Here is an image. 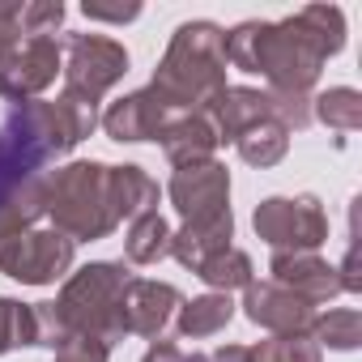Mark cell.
Instances as JSON below:
<instances>
[{"label": "cell", "mask_w": 362, "mask_h": 362, "mask_svg": "<svg viewBox=\"0 0 362 362\" xmlns=\"http://www.w3.org/2000/svg\"><path fill=\"white\" fill-rule=\"evenodd\" d=\"M9 239H13V235H9V230H5V226H0V247H5V243H9Z\"/></svg>", "instance_id": "obj_32"}, {"label": "cell", "mask_w": 362, "mask_h": 362, "mask_svg": "<svg viewBox=\"0 0 362 362\" xmlns=\"http://www.w3.org/2000/svg\"><path fill=\"white\" fill-rule=\"evenodd\" d=\"M311 341L324 349H358L362 345V315L354 307H328V311H315V324H311Z\"/></svg>", "instance_id": "obj_22"}, {"label": "cell", "mask_w": 362, "mask_h": 362, "mask_svg": "<svg viewBox=\"0 0 362 362\" xmlns=\"http://www.w3.org/2000/svg\"><path fill=\"white\" fill-rule=\"evenodd\" d=\"M43 218L73 243L107 239L119 218L111 201V166L107 162H69L43 179Z\"/></svg>", "instance_id": "obj_4"}, {"label": "cell", "mask_w": 362, "mask_h": 362, "mask_svg": "<svg viewBox=\"0 0 362 362\" xmlns=\"http://www.w3.org/2000/svg\"><path fill=\"white\" fill-rule=\"evenodd\" d=\"M188 362H209V358L205 354H188Z\"/></svg>", "instance_id": "obj_33"}, {"label": "cell", "mask_w": 362, "mask_h": 362, "mask_svg": "<svg viewBox=\"0 0 362 362\" xmlns=\"http://www.w3.org/2000/svg\"><path fill=\"white\" fill-rule=\"evenodd\" d=\"M170 235L175 230H170V222L158 209L132 218L128 235H124V260L128 264H158L162 256H170Z\"/></svg>", "instance_id": "obj_19"}, {"label": "cell", "mask_w": 362, "mask_h": 362, "mask_svg": "<svg viewBox=\"0 0 362 362\" xmlns=\"http://www.w3.org/2000/svg\"><path fill=\"white\" fill-rule=\"evenodd\" d=\"M230 239H235V218H230V209H222V214H214V218H197V222H184V226H179V230L170 235V256L184 264V269L197 273L209 256L226 252Z\"/></svg>", "instance_id": "obj_16"}, {"label": "cell", "mask_w": 362, "mask_h": 362, "mask_svg": "<svg viewBox=\"0 0 362 362\" xmlns=\"http://www.w3.org/2000/svg\"><path fill=\"white\" fill-rule=\"evenodd\" d=\"M235 149H239V158L247 162V166H277L286 153H290V132L277 124V119H260V124H252L239 141H235Z\"/></svg>", "instance_id": "obj_20"}, {"label": "cell", "mask_w": 362, "mask_h": 362, "mask_svg": "<svg viewBox=\"0 0 362 362\" xmlns=\"http://www.w3.org/2000/svg\"><path fill=\"white\" fill-rule=\"evenodd\" d=\"M111 201H115V218L119 222H132L149 209H158V184L136 166H111Z\"/></svg>", "instance_id": "obj_17"}, {"label": "cell", "mask_w": 362, "mask_h": 362, "mask_svg": "<svg viewBox=\"0 0 362 362\" xmlns=\"http://www.w3.org/2000/svg\"><path fill=\"white\" fill-rule=\"evenodd\" d=\"M252 362H324V349L298 332V337H269L260 345H252Z\"/></svg>", "instance_id": "obj_25"}, {"label": "cell", "mask_w": 362, "mask_h": 362, "mask_svg": "<svg viewBox=\"0 0 362 362\" xmlns=\"http://www.w3.org/2000/svg\"><path fill=\"white\" fill-rule=\"evenodd\" d=\"M22 345H35V303L0 298V358Z\"/></svg>", "instance_id": "obj_24"}, {"label": "cell", "mask_w": 362, "mask_h": 362, "mask_svg": "<svg viewBox=\"0 0 362 362\" xmlns=\"http://www.w3.org/2000/svg\"><path fill=\"white\" fill-rule=\"evenodd\" d=\"M64 98L77 107L98 111V103L107 98V90L115 81H124L128 73V52L124 43L107 39V35H69L64 43Z\"/></svg>", "instance_id": "obj_5"}, {"label": "cell", "mask_w": 362, "mask_h": 362, "mask_svg": "<svg viewBox=\"0 0 362 362\" xmlns=\"http://www.w3.org/2000/svg\"><path fill=\"white\" fill-rule=\"evenodd\" d=\"M179 290L170 281L153 277H128L124 298H119V328L124 337H162L179 311Z\"/></svg>", "instance_id": "obj_11"}, {"label": "cell", "mask_w": 362, "mask_h": 362, "mask_svg": "<svg viewBox=\"0 0 362 362\" xmlns=\"http://www.w3.org/2000/svg\"><path fill=\"white\" fill-rule=\"evenodd\" d=\"M201 111L209 115V124H214L218 141H230V145H235L252 124L273 119L269 94H264V90H256V86H226V90H218Z\"/></svg>", "instance_id": "obj_13"}, {"label": "cell", "mask_w": 362, "mask_h": 362, "mask_svg": "<svg viewBox=\"0 0 362 362\" xmlns=\"http://www.w3.org/2000/svg\"><path fill=\"white\" fill-rule=\"evenodd\" d=\"M128 277L132 273L124 269V260H94L77 269L56 294V303H35V345L56 354L73 337H94L107 349L124 341L119 298H124Z\"/></svg>", "instance_id": "obj_2"}, {"label": "cell", "mask_w": 362, "mask_h": 362, "mask_svg": "<svg viewBox=\"0 0 362 362\" xmlns=\"http://www.w3.org/2000/svg\"><path fill=\"white\" fill-rule=\"evenodd\" d=\"M269 273L277 286H286L290 294H298L303 303L320 307V303H332L341 294V277H337V264L320 260L315 252H273L269 260Z\"/></svg>", "instance_id": "obj_12"}, {"label": "cell", "mask_w": 362, "mask_h": 362, "mask_svg": "<svg viewBox=\"0 0 362 362\" xmlns=\"http://www.w3.org/2000/svg\"><path fill=\"white\" fill-rule=\"evenodd\" d=\"M256 239H264L273 252H320L328 239V214L324 205L303 192V197H264L252 214Z\"/></svg>", "instance_id": "obj_6"}, {"label": "cell", "mask_w": 362, "mask_h": 362, "mask_svg": "<svg viewBox=\"0 0 362 362\" xmlns=\"http://www.w3.org/2000/svg\"><path fill=\"white\" fill-rule=\"evenodd\" d=\"M64 5L60 0H30V5H22V35L26 39H39V35H52L64 26Z\"/></svg>", "instance_id": "obj_26"}, {"label": "cell", "mask_w": 362, "mask_h": 362, "mask_svg": "<svg viewBox=\"0 0 362 362\" xmlns=\"http://www.w3.org/2000/svg\"><path fill=\"white\" fill-rule=\"evenodd\" d=\"M345 47V13L337 5H307L281 22H239L226 30V64L256 73L269 90L311 94L324 64Z\"/></svg>", "instance_id": "obj_1"}, {"label": "cell", "mask_w": 362, "mask_h": 362, "mask_svg": "<svg viewBox=\"0 0 362 362\" xmlns=\"http://www.w3.org/2000/svg\"><path fill=\"white\" fill-rule=\"evenodd\" d=\"M158 145L166 153V162L179 170V166H197V162H209L214 149L222 145L209 115L205 111H184V115H170L166 128L158 132Z\"/></svg>", "instance_id": "obj_15"}, {"label": "cell", "mask_w": 362, "mask_h": 362, "mask_svg": "<svg viewBox=\"0 0 362 362\" xmlns=\"http://www.w3.org/2000/svg\"><path fill=\"white\" fill-rule=\"evenodd\" d=\"M311 119H320L337 132H358L362 128V94L354 86H332L311 98Z\"/></svg>", "instance_id": "obj_21"}, {"label": "cell", "mask_w": 362, "mask_h": 362, "mask_svg": "<svg viewBox=\"0 0 362 362\" xmlns=\"http://www.w3.org/2000/svg\"><path fill=\"white\" fill-rule=\"evenodd\" d=\"M64 69V47L52 35L22 39L5 60H0V98L9 103H30L39 98Z\"/></svg>", "instance_id": "obj_8"}, {"label": "cell", "mask_w": 362, "mask_h": 362, "mask_svg": "<svg viewBox=\"0 0 362 362\" xmlns=\"http://www.w3.org/2000/svg\"><path fill=\"white\" fill-rule=\"evenodd\" d=\"M252 256L247 252H239V247H226V252H218V256H209L201 269H197V277L214 290V294H230V290H243L247 281H252Z\"/></svg>", "instance_id": "obj_23"}, {"label": "cell", "mask_w": 362, "mask_h": 362, "mask_svg": "<svg viewBox=\"0 0 362 362\" xmlns=\"http://www.w3.org/2000/svg\"><path fill=\"white\" fill-rule=\"evenodd\" d=\"M141 362H188V354L179 349V345H170V341H153Z\"/></svg>", "instance_id": "obj_30"}, {"label": "cell", "mask_w": 362, "mask_h": 362, "mask_svg": "<svg viewBox=\"0 0 362 362\" xmlns=\"http://www.w3.org/2000/svg\"><path fill=\"white\" fill-rule=\"evenodd\" d=\"M166 197L184 222L214 218V214L230 209V170L214 158L197 162V166H179L166 184Z\"/></svg>", "instance_id": "obj_9"}, {"label": "cell", "mask_w": 362, "mask_h": 362, "mask_svg": "<svg viewBox=\"0 0 362 362\" xmlns=\"http://www.w3.org/2000/svg\"><path fill=\"white\" fill-rule=\"evenodd\" d=\"M107 358H111V349L94 337H73L69 345H60L52 354V362H107Z\"/></svg>", "instance_id": "obj_27"}, {"label": "cell", "mask_w": 362, "mask_h": 362, "mask_svg": "<svg viewBox=\"0 0 362 362\" xmlns=\"http://www.w3.org/2000/svg\"><path fill=\"white\" fill-rule=\"evenodd\" d=\"M81 13L90 22H111V26H124V22H136L141 18V5L136 0H128V5H103V0H86Z\"/></svg>", "instance_id": "obj_28"}, {"label": "cell", "mask_w": 362, "mask_h": 362, "mask_svg": "<svg viewBox=\"0 0 362 362\" xmlns=\"http://www.w3.org/2000/svg\"><path fill=\"white\" fill-rule=\"evenodd\" d=\"M170 111L149 94V90H136V94H124L115 98L107 111H103V128L111 141L119 145H136V141H158V132L166 128Z\"/></svg>", "instance_id": "obj_14"}, {"label": "cell", "mask_w": 362, "mask_h": 362, "mask_svg": "<svg viewBox=\"0 0 362 362\" xmlns=\"http://www.w3.org/2000/svg\"><path fill=\"white\" fill-rule=\"evenodd\" d=\"M243 315L273 337H298V332L311 337V324H315V307L303 303L298 294H290L286 286H277L273 277H264V281L252 277L243 286Z\"/></svg>", "instance_id": "obj_10"}, {"label": "cell", "mask_w": 362, "mask_h": 362, "mask_svg": "<svg viewBox=\"0 0 362 362\" xmlns=\"http://www.w3.org/2000/svg\"><path fill=\"white\" fill-rule=\"evenodd\" d=\"M230 320H235V303H230V294H201V298L179 303V311H175V328H179V337H192V341H201V337H218Z\"/></svg>", "instance_id": "obj_18"}, {"label": "cell", "mask_w": 362, "mask_h": 362, "mask_svg": "<svg viewBox=\"0 0 362 362\" xmlns=\"http://www.w3.org/2000/svg\"><path fill=\"white\" fill-rule=\"evenodd\" d=\"M73 256H77L73 239H64L52 226L47 230L30 226L0 247V273L22 281V286H52L73 269Z\"/></svg>", "instance_id": "obj_7"}, {"label": "cell", "mask_w": 362, "mask_h": 362, "mask_svg": "<svg viewBox=\"0 0 362 362\" xmlns=\"http://www.w3.org/2000/svg\"><path fill=\"white\" fill-rule=\"evenodd\" d=\"M145 90L170 115L201 111L218 90H226V30L218 22H184L170 35Z\"/></svg>", "instance_id": "obj_3"}, {"label": "cell", "mask_w": 362, "mask_h": 362, "mask_svg": "<svg viewBox=\"0 0 362 362\" xmlns=\"http://www.w3.org/2000/svg\"><path fill=\"white\" fill-rule=\"evenodd\" d=\"M209 362H252V345H218L214 354H205Z\"/></svg>", "instance_id": "obj_31"}, {"label": "cell", "mask_w": 362, "mask_h": 362, "mask_svg": "<svg viewBox=\"0 0 362 362\" xmlns=\"http://www.w3.org/2000/svg\"><path fill=\"white\" fill-rule=\"evenodd\" d=\"M18 43H22V5L0 0V60H5Z\"/></svg>", "instance_id": "obj_29"}]
</instances>
